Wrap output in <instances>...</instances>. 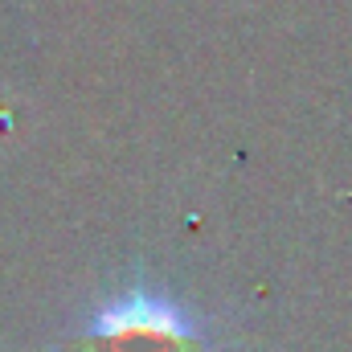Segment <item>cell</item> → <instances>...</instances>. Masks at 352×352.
Returning a JSON list of instances; mask_svg holds the SVG:
<instances>
[{"label": "cell", "instance_id": "6da1fadb", "mask_svg": "<svg viewBox=\"0 0 352 352\" xmlns=\"http://www.w3.org/2000/svg\"><path fill=\"white\" fill-rule=\"evenodd\" d=\"M78 352H205V332L164 291L127 287L94 307Z\"/></svg>", "mask_w": 352, "mask_h": 352}]
</instances>
